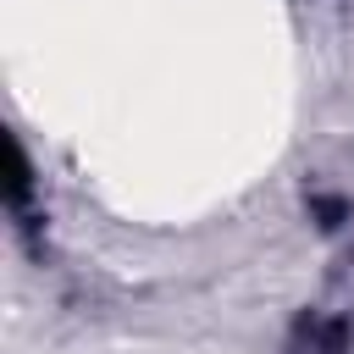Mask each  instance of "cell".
Returning a JSON list of instances; mask_svg holds the SVG:
<instances>
[{
  "mask_svg": "<svg viewBox=\"0 0 354 354\" xmlns=\"http://www.w3.org/2000/svg\"><path fill=\"white\" fill-rule=\"evenodd\" d=\"M288 354H343V326L337 321H299Z\"/></svg>",
  "mask_w": 354,
  "mask_h": 354,
  "instance_id": "6da1fadb",
  "label": "cell"
}]
</instances>
